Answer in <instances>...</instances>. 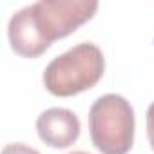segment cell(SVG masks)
I'll return each mask as SVG.
<instances>
[{
	"label": "cell",
	"instance_id": "1",
	"mask_svg": "<svg viewBox=\"0 0 154 154\" xmlns=\"http://www.w3.org/2000/svg\"><path fill=\"white\" fill-rule=\"evenodd\" d=\"M105 60L94 44H78L56 56L44 71L45 89L60 98L74 96L94 87L103 76Z\"/></svg>",
	"mask_w": 154,
	"mask_h": 154
},
{
	"label": "cell",
	"instance_id": "2",
	"mask_svg": "<svg viewBox=\"0 0 154 154\" xmlns=\"http://www.w3.org/2000/svg\"><path fill=\"white\" fill-rule=\"evenodd\" d=\"M93 145L102 154H127L134 141V111L120 94L100 96L89 111Z\"/></svg>",
	"mask_w": 154,
	"mask_h": 154
},
{
	"label": "cell",
	"instance_id": "3",
	"mask_svg": "<svg viewBox=\"0 0 154 154\" xmlns=\"http://www.w3.org/2000/svg\"><path fill=\"white\" fill-rule=\"evenodd\" d=\"M42 35L53 44L74 33L98 11V2L91 0H40L31 6Z\"/></svg>",
	"mask_w": 154,
	"mask_h": 154
},
{
	"label": "cell",
	"instance_id": "4",
	"mask_svg": "<svg viewBox=\"0 0 154 154\" xmlns=\"http://www.w3.org/2000/svg\"><path fill=\"white\" fill-rule=\"evenodd\" d=\"M8 35H9L11 49L24 58H36L44 54L51 45V42L40 31L31 6L17 11L11 17Z\"/></svg>",
	"mask_w": 154,
	"mask_h": 154
},
{
	"label": "cell",
	"instance_id": "5",
	"mask_svg": "<svg viewBox=\"0 0 154 154\" xmlns=\"http://www.w3.org/2000/svg\"><path fill=\"white\" fill-rule=\"evenodd\" d=\"M36 131L45 145L53 149H67L80 136V120L69 109L53 107L38 116Z\"/></svg>",
	"mask_w": 154,
	"mask_h": 154
},
{
	"label": "cell",
	"instance_id": "6",
	"mask_svg": "<svg viewBox=\"0 0 154 154\" xmlns=\"http://www.w3.org/2000/svg\"><path fill=\"white\" fill-rule=\"evenodd\" d=\"M2 154H40V152L24 145V143H9V145L4 147Z\"/></svg>",
	"mask_w": 154,
	"mask_h": 154
},
{
	"label": "cell",
	"instance_id": "7",
	"mask_svg": "<svg viewBox=\"0 0 154 154\" xmlns=\"http://www.w3.org/2000/svg\"><path fill=\"white\" fill-rule=\"evenodd\" d=\"M147 134H149L150 147L154 149V102L147 109Z\"/></svg>",
	"mask_w": 154,
	"mask_h": 154
},
{
	"label": "cell",
	"instance_id": "8",
	"mask_svg": "<svg viewBox=\"0 0 154 154\" xmlns=\"http://www.w3.org/2000/svg\"><path fill=\"white\" fill-rule=\"evenodd\" d=\"M71 154H87V152H82V150H78V152H71Z\"/></svg>",
	"mask_w": 154,
	"mask_h": 154
}]
</instances>
